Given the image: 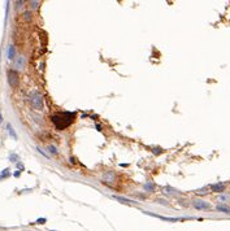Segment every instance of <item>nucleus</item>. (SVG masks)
I'll return each mask as SVG.
<instances>
[{
	"label": "nucleus",
	"instance_id": "7ed1b4c3",
	"mask_svg": "<svg viewBox=\"0 0 230 231\" xmlns=\"http://www.w3.org/2000/svg\"><path fill=\"white\" fill-rule=\"evenodd\" d=\"M8 80H9V85L12 87H16L17 83H18V78H17V73L13 72V70H10L8 73Z\"/></svg>",
	"mask_w": 230,
	"mask_h": 231
},
{
	"label": "nucleus",
	"instance_id": "f8f14e48",
	"mask_svg": "<svg viewBox=\"0 0 230 231\" xmlns=\"http://www.w3.org/2000/svg\"><path fill=\"white\" fill-rule=\"evenodd\" d=\"M49 152L53 153V155H56V153H57V149H56L53 146H51V147H49Z\"/></svg>",
	"mask_w": 230,
	"mask_h": 231
},
{
	"label": "nucleus",
	"instance_id": "6e6552de",
	"mask_svg": "<svg viewBox=\"0 0 230 231\" xmlns=\"http://www.w3.org/2000/svg\"><path fill=\"white\" fill-rule=\"evenodd\" d=\"M15 56V46H9V49H8V57L9 59H13Z\"/></svg>",
	"mask_w": 230,
	"mask_h": 231
},
{
	"label": "nucleus",
	"instance_id": "f257e3e1",
	"mask_svg": "<svg viewBox=\"0 0 230 231\" xmlns=\"http://www.w3.org/2000/svg\"><path fill=\"white\" fill-rule=\"evenodd\" d=\"M74 118H76V113H72V112H60V113H56L52 116V122L57 130H64L73 123Z\"/></svg>",
	"mask_w": 230,
	"mask_h": 231
},
{
	"label": "nucleus",
	"instance_id": "0eeeda50",
	"mask_svg": "<svg viewBox=\"0 0 230 231\" xmlns=\"http://www.w3.org/2000/svg\"><path fill=\"white\" fill-rule=\"evenodd\" d=\"M217 210L224 212V213H230V208L225 207V205H219V207H217Z\"/></svg>",
	"mask_w": 230,
	"mask_h": 231
},
{
	"label": "nucleus",
	"instance_id": "20e7f679",
	"mask_svg": "<svg viewBox=\"0 0 230 231\" xmlns=\"http://www.w3.org/2000/svg\"><path fill=\"white\" fill-rule=\"evenodd\" d=\"M194 207L196 209H208L209 204H207L206 201H203V200H195L194 201Z\"/></svg>",
	"mask_w": 230,
	"mask_h": 231
},
{
	"label": "nucleus",
	"instance_id": "423d86ee",
	"mask_svg": "<svg viewBox=\"0 0 230 231\" xmlns=\"http://www.w3.org/2000/svg\"><path fill=\"white\" fill-rule=\"evenodd\" d=\"M23 66H25V57L23 56H18L16 60V68L17 69H22Z\"/></svg>",
	"mask_w": 230,
	"mask_h": 231
},
{
	"label": "nucleus",
	"instance_id": "1a4fd4ad",
	"mask_svg": "<svg viewBox=\"0 0 230 231\" xmlns=\"http://www.w3.org/2000/svg\"><path fill=\"white\" fill-rule=\"evenodd\" d=\"M115 199H117V200H119V201H121V203H126V204H132V203H134V201H132V200H128V199L119 197V196H115Z\"/></svg>",
	"mask_w": 230,
	"mask_h": 231
},
{
	"label": "nucleus",
	"instance_id": "39448f33",
	"mask_svg": "<svg viewBox=\"0 0 230 231\" xmlns=\"http://www.w3.org/2000/svg\"><path fill=\"white\" fill-rule=\"evenodd\" d=\"M211 190H212L213 192H224V190H225V184H224V183L212 184V186H211Z\"/></svg>",
	"mask_w": 230,
	"mask_h": 231
},
{
	"label": "nucleus",
	"instance_id": "ddd939ff",
	"mask_svg": "<svg viewBox=\"0 0 230 231\" xmlns=\"http://www.w3.org/2000/svg\"><path fill=\"white\" fill-rule=\"evenodd\" d=\"M31 4H33V7H34V8L38 7V3H31Z\"/></svg>",
	"mask_w": 230,
	"mask_h": 231
},
{
	"label": "nucleus",
	"instance_id": "4468645a",
	"mask_svg": "<svg viewBox=\"0 0 230 231\" xmlns=\"http://www.w3.org/2000/svg\"><path fill=\"white\" fill-rule=\"evenodd\" d=\"M2 121H3V118H2V114H0V123H2Z\"/></svg>",
	"mask_w": 230,
	"mask_h": 231
},
{
	"label": "nucleus",
	"instance_id": "9d476101",
	"mask_svg": "<svg viewBox=\"0 0 230 231\" xmlns=\"http://www.w3.org/2000/svg\"><path fill=\"white\" fill-rule=\"evenodd\" d=\"M8 131H9V134H10V135H12V136H13V138L16 139V134H15V131L12 130V126H10V125H8Z\"/></svg>",
	"mask_w": 230,
	"mask_h": 231
},
{
	"label": "nucleus",
	"instance_id": "f03ea898",
	"mask_svg": "<svg viewBox=\"0 0 230 231\" xmlns=\"http://www.w3.org/2000/svg\"><path fill=\"white\" fill-rule=\"evenodd\" d=\"M30 100H31V104H33V107H34L35 109H38V110L43 109V99H42V96H40L39 92L34 91V92L31 93V97H30Z\"/></svg>",
	"mask_w": 230,
	"mask_h": 231
},
{
	"label": "nucleus",
	"instance_id": "9b49d317",
	"mask_svg": "<svg viewBox=\"0 0 230 231\" xmlns=\"http://www.w3.org/2000/svg\"><path fill=\"white\" fill-rule=\"evenodd\" d=\"M144 188H146V190H151V191H152V190L155 188V187H153V184H151V183H147V184L144 186Z\"/></svg>",
	"mask_w": 230,
	"mask_h": 231
}]
</instances>
